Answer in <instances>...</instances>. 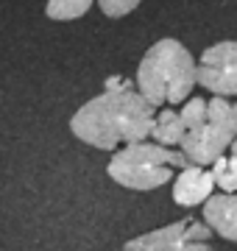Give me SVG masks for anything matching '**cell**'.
Returning <instances> with one entry per match:
<instances>
[{
	"label": "cell",
	"instance_id": "cell-1",
	"mask_svg": "<svg viewBox=\"0 0 237 251\" xmlns=\"http://www.w3.org/2000/svg\"><path fill=\"white\" fill-rule=\"evenodd\" d=\"M156 106L148 103L140 90H131V84L120 90H103L98 98L87 100L73 117L70 131L81 143L115 151L118 145L145 143L154 131Z\"/></svg>",
	"mask_w": 237,
	"mask_h": 251
},
{
	"label": "cell",
	"instance_id": "cell-2",
	"mask_svg": "<svg viewBox=\"0 0 237 251\" xmlns=\"http://www.w3.org/2000/svg\"><path fill=\"white\" fill-rule=\"evenodd\" d=\"M198 84V62L179 39H159L137 67V90L148 103H187Z\"/></svg>",
	"mask_w": 237,
	"mask_h": 251
},
{
	"label": "cell",
	"instance_id": "cell-3",
	"mask_svg": "<svg viewBox=\"0 0 237 251\" xmlns=\"http://www.w3.org/2000/svg\"><path fill=\"white\" fill-rule=\"evenodd\" d=\"M190 168L182 148H167L159 143H131L115 151L106 165L109 179L128 190H156L173 179L176 171Z\"/></svg>",
	"mask_w": 237,
	"mask_h": 251
},
{
	"label": "cell",
	"instance_id": "cell-4",
	"mask_svg": "<svg viewBox=\"0 0 237 251\" xmlns=\"http://www.w3.org/2000/svg\"><path fill=\"white\" fill-rule=\"evenodd\" d=\"M237 140V128H235V106L220 95L210 98V115L207 120L187 131L182 143L184 156L190 159V165H215L220 156H226V148H232V143Z\"/></svg>",
	"mask_w": 237,
	"mask_h": 251
},
{
	"label": "cell",
	"instance_id": "cell-5",
	"mask_svg": "<svg viewBox=\"0 0 237 251\" xmlns=\"http://www.w3.org/2000/svg\"><path fill=\"white\" fill-rule=\"evenodd\" d=\"M210 234L212 229L207 226V221L184 218V221L167 224L162 229L131 237V240H126L123 251H212Z\"/></svg>",
	"mask_w": 237,
	"mask_h": 251
},
{
	"label": "cell",
	"instance_id": "cell-6",
	"mask_svg": "<svg viewBox=\"0 0 237 251\" xmlns=\"http://www.w3.org/2000/svg\"><path fill=\"white\" fill-rule=\"evenodd\" d=\"M198 84L212 95H237V42H218L198 59Z\"/></svg>",
	"mask_w": 237,
	"mask_h": 251
},
{
	"label": "cell",
	"instance_id": "cell-7",
	"mask_svg": "<svg viewBox=\"0 0 237 251\" xmlns=\"http://www.w3.org/2000/svg\"><path fill=\"white\" fill-rule=\"evenodd\" d=\"M218 184H215L212 171L201 168V165H190V168L179 171V176L173 179V201L179 206L207 204L212 198V190Z\"/></svg>",
	"mask_w": 237,
	"mask_h": 251
},
{
	"label": "cell",
	"instance_id": "cell-8",
	"mask_svg": "<svg viewBox=\"0 0 237 251\" xmlns=\"http://www.w3.org/2000/svg\"><path fill=\"white\" fill-rule=\"evenodd\" d=\"M204 221L223 240L237 243V193H220L204 204Z\"/></svg>",
	"mask_w": 237,
	"mask_h": 251
},
{
	"label": "cell",
	"instance_id": "cell-9",
	"mask_svg": "<svg viewBox=\"0 0 237 251\" xmlns=\"http://www.w3.org/2000/svg\"><path fill=\"white\" fill-rule=\"evenodd\" d=\"M184 137H187V126L182 123V115L179 112L165 109V112L156 115L151 140H156L159 145H167V148H182Z\"/></svg>",
	"mask_w": 237,
	"mask_h": 251
},
{
	"label": "cell",
	"instance_id": "cell-10",
	"mask_svg": "<svg viewBox=\"0 0 237 251\" xmlns=\"http://www.w3.org/2000/svg\"><path fill=\"white\" fill-rule=\"evenodd\" d=\"M92 3L95 0H47L45 14L50 20H59V23H64V20H78L92 9Z\"/></svg>",
	"mask_w": 237,
	"mask_h": 251
},
{
	"label": "cell",
	"instance_id": "cell-11",
	"mask_svg": "<svg viewBox=\"0 0 237 251\" xmlns=\"http://www.w3.org/2000/svg\"><path fill=\"white\" fill-rule=\"evenodd\" d=\"M212 176H215V184H218L223 193H237V156H220L215 165H212Z\"/></svg>",
	"mask_w": 237,
	"mask_h": 251
},
{
	"label": "cell",
	"instance_id": "cell-12",
	"mask_svg": "<svg viewBox=\"0 0 237 251\" xmlns=\"http://www.w3.org/2000/svg\"><path fill=\"white\" fill-rule=\"evenodd\" d=\"M182 123L187 126V131H192V128H198L204 120H207V115H210V100L204 98H190L187 103L182 106Z\"/></svg>",
	"mask_w": 237,
	"mask_h": 251
},
{
	"label": "cell",
	"instance_id": "cell-13",
	"mask_svg": "<svg viewBox=\"0 0 237 251\" xmlns=\"http://www.w3.org/2000/svg\"><path fill=\"white\" fill-rule=\"evenodd\" d=\"M142 0H98V9L106 14V17L118 20V17H126L131 11L137 9Z\"/></svg>",
	"mask_w": 237,
	"mask_h": 251
},
{
	"label": "cell",
	"instance_id": "cell-14",
	"mask_svg": "<svg viewBox=\"0 0 237 251\" xmlns=\"http://www.w3.org/2000/svg\"><path fill=\"white\" fill-rule=\"evenodd\" d=\"M232 153H235V156H237V140H235V143H232Z\"/></svg>",
	"mask_w": 237,
	"mask_h": 251
},
{
	"label": "cell",
	"instance_id": "cell-15",
	"mask_svg": "<svg viewBox=\"0 0 237 251\" xmlns=\"http://www.w3.org/2000/svg\"><path fill=\"white\" fill-rule=\"evenodd\" d=\"M235 128H237V103H235Z\"/></svg>",
	"mask_w": 237,
	"mask_h": 251
}]
</instances>
